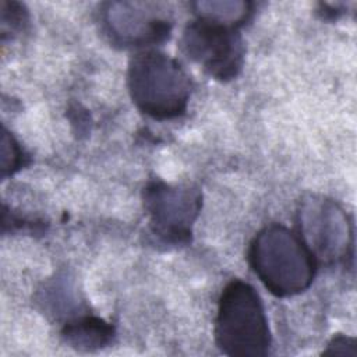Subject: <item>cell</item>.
<instances>
[{
    "mask_svg": "<svg viewBox=\"0 0 357 357\" xmlns=\"http://www.w3.org/2000/svg\"><path fill=\"white\" fill-rule=\"evenodd\" d=\"M28 22L26 8L17 1H1V36L17 33Z\"/></svg>",
    "mask_w": 357,
    "mask_h": 357,
    "instance_id": "11",
    "label": "cell"
},
{
    "mask_svg": "<svg viewBox=\"0 0 357 357\" xmlns=\"http://www.w3.org/2000/svg\"><path fill=\"white\" fill-rule=\"evenodd\" d=\"M100 21L110 40L124 47L160 43L172 31L169 13L153 3H105Z\"/></svg>",
    "mask_w": 357,
    "mask_h": 357,
    "instance_id": "7",
    "label": "cell"
},
{
    "mask_svg": "<svg viewBox=\"0 0 357 357\" xmlns=\"http://www.w3.org/2000/svg\"><path fill=\"white\" fill-rule=\"evenodd\" d=\"M181 47L194 63L219 81L236 78L243 67L244 45L240 33L213 21L197 18L187 24Z\"/></svg>",
    "mask_w": 357,
    "mask_h": 357,
    "instance_id": "5",
    "label": "cell"
},
{
    "mask_svg": "<svg viewBox=\"0 0 357 357\" xmlns=\"http://www.w3.org/2000/svg\"><path fill=\"white\" fill-rule=\"evenodd\" d=\"M324 354H356V340L344 335H337L328 343Z\"/></svg>",
    "mask_w": 357,
    "mask_h": 357,
    "instance_id": "12",
    "label": "cell"
},
{
    "mask_svg": "<svg viewBox=\"0 0 357 357\" xmlns=\"http://www.w3.org/2000/svg\"><path fill=\"white\" fill-rule=\"evenodd\" d=\"M61 336L75 350L93 351L112 343L114 328L102 318L85 315L67 322L61 331Z\"/></svg>",
    "mask_w": 357,
    "mask_h": 357,
    "instance_id": "8",
    "label": "cell"
},
{
    "mask_svg": "<svg viewBox=\"0 0 357 357\" xmlns=\"http://www.w3.org/2000/svg\"><path fill=\"white\" fill-rule=\"evenodd\" d=\"M298 229L315 261L336 264L351 257L353 226L335 201L317 195L304 199L298 209Z\"/></svg>",
    "mask_w": 357,
    "mask_h": 357,
    "instance_id": "4",
    "label": "cell"
},
{
    "mask_svg": "<svg viewBox=\"0 0 357 357\" xmlns=\"http://www.w3.org/2000/svg\"><path fill=\"white\" fill-rule=\"evenodd\" d=\"M215 342L233 357H262L271 349V331L264 303L247 282L234 279L226 284L215 319Z\"/></svg>",
    "mask_w": 357,
    "mask_h": 357,
    "instance_id": "3",
    "label": "cell"
},
{
    "mask_svg": "<svg viewBox=\"0 0 357 357\" xmlns=\"http://www.w3.org/2000/svg\"><path fill=\"white\" fill-rule=\"evenodd\" d=\"M197 18L213 21L216 24L237 29L251 15L252 4L240 0H208L192 4Z\"/></svg>",
    "mask_w": 357,
    "mask_h": 357,
    "instance_id": "9",
    "label": "cell"
},
{
    "mask_svg": "<svg viewBox=\"0 0 357 357\" xmlns=\"http://www.w3.org/2000/svg\"><path fill=\"white\" fill-rule=\"evenodd\" d=\"M128 92L135 106L155 120H172L185 113L191 82L180 63L159 50H144L130 59Z\"/></svg>",
    "mask_w": 357,
    "mask_h": 357,
    "instance_id": "2",
    "label": "cell"
},
{
    "mask_svg": "<svg viewBox=\"0 0 357 357\" xmlns=\"http://www.w3.org/2000/svg\"><path fill=\"white\" fill-rule=\"evenodd\" d=\"M24 165V152L15 138L3 127L1 135V177L6 178L7 176L14 174L17 170L21 169Z\"/></svg>",
    "mask_w": 357,
    "mask_h": 357,
    "instance_id": "10",
    "label": "cell"
},
{
    "mask_svg": "<svg viewBox=\"0 0 357 357\" xmlns=\"http://www.w3.org/2000/svg\"><path fill=\"white\" fill-rule=\"evenodd\" d=\"M201 199L195 187L151 181L144 188V208L152 231L172 244L188 243L201 211Z\"/></svg>",
    "mask_w": 357,
    "mask_h": 357,
    "instance_id": "6",
    "label": "cell"
},
{
    "mask_svg": "<svg viewBox=\"0 0 357 357\" xmlns=\"http://www.w3.org/2000/svg\"><path fill=\"white\" fill-rule=\"evenodd\" d=\"M248 262L276 297L303 293L314 280L317 261L303 238L282 225L259 230L248 248Z\"/></svg>",
    "mask_w": 357,
    "mask_h": 357,
    "instance_id": "1",
    "label": "cell"
}]
</instances>
